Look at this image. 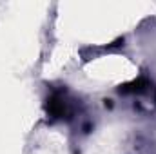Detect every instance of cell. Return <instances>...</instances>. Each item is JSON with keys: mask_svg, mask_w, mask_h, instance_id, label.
Masks as SVG:
<instances>
[{"mask_svg": "<svg viewBox=\"0 0 156 154\" xmlns=\"http://www.w3.org/2000/svg\"><path fill=\"white\" fill-rule=\"evenodd\" d=\"M45 111H47L49 118L62 120L69 114V102L66 100V96L62 93H53L45 102Z\"/></svg>", "mask_w": 156, "mask_h": 154, "instance_id": "cell-1", "label": "cell"}, {"mask_svg": "<svg viewBox=\"0 0 156 154\" xmlns=\"http://www.w3.org/2000/svg\"><path fill=\"white\" fill-rule=\"evenodd\" d=\"M151 89H153V85H151L149 80L138 78V80H134V82H131V83L122 85L118 91L123 93V94H144V93H149Z\"/></svg>", "mask_w": 156, "mask_h": 154, "instance_id": "cell-2", "label": "cell"}]
</instances>
